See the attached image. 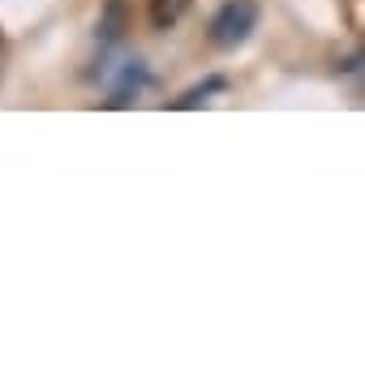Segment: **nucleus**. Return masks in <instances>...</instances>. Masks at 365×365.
Returning a JSON list of instances; mask_svg holds the SVG:
<instances>
[{"instance_id":"f257e3e1","label":"nucleus","mask_w":365,"mask_h":365,"mask_svg":"<svg viewBox=\"0 0 365 365\" xmlns=\"http://www.w3.org/2000/svg\"><path fill=\"white\" fill-rule=\"evenodd\" d=\"M258 18H262L258 0H224V5L215 9V18H211L207 39H211L220 52H232V48H241V43L258 31Z\"/></svg>"},{"instance_id":"f03ea898","label":"nucleus","mask_w":365,"mask_h":365,"mask_svg":"<svg viewBox=\"0 0 365 365\" xmlns=\"http://www.w3.org/2000/svg\"><path fill=\"white\" fill-rule=\"evenodd\" d=\"M125 31H129V0H108V5L99 9V22H95L99 52H112V48H120Z\"/></svg>"},{"instance_id":"7ed1b4c3","label":"nucleus","mask_w":365,"mask_h":365,"mask_svg":"<svg viewBox=\"0 0 365 365\" xmlns=\"http://www.w3.org/2000/svg\"><path fill=\"white\" fill-rule=\"evenodd\" d=\"M146 86H150V69H146L142 61H125V65H120V78L112 82L108 108H125V103H133Z\"/></svg>"},{"instance_id":"20e7f679","label":"nucleus","mask_w":365,"mask_h":365,"mask_svg":"<svg viewBox=\"0 0 365 365\" xmlns=\"http://www.w3.org/2000/svg\"><path fill=\"white\" fill-rule=\"evenodd\" d=\"M194 0H150V26L155 31H172L180 18L190 14Z\"/></svg>"},{"instance_id":"39448f33","label":"nucleus","mask_w":365,"mask_h":365,"mask_svg":"<svg viewBox=\"0 0 365 365\" xmlns=\"http://www.w3.org/2000/svg\"><path fill=\"white\" fill-rule=\"evenodd\" d=\"M220 91H228V78H220V73H215V78H207L202 86L185 91V95H180L172 108H198V103H207V99H211V95H220Z\"/></svg>"}]
</instances>
